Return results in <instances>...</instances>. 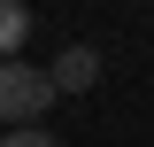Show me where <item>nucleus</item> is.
<instances>
[{"label":"nucleus","instance_id":"obj_1","mask_svg":"<svg viewBox=\"0 0 154 147\" xmlns=\"http://www.w3.org/2000/svg\"><path fill=\"white\" fill-rule=\"evenodd\" d=\"M46 101H54V77H46V70H31V62H0V124H8V132L38 124Z\"/></svg>","mask_w":154,"mask_h":147},{"label":"nucleus","instance_id":"obj_2","mask_svg":"<svg viewBox=\"0 0 154 147\" xmlns=\"http://www.w3.org/2000/svg\"><path fill=\"white\" fill-rule=\"evenodd\" d=\"M46 77H54V93H93L100 85V54H93V47H62Z\"/></svg>","mask_w":154,"mask_h":147},{"label":"nucleus","instance_id":"obj_3","mask_svg":"<svg viewBox=\"0 0 154 147\" xmlns=\"http://www.w3.org/2000/svg\"><path fill=\"white\" fill-rule=\"evenodd\" d=\"M31 39V16H23V0H0V62H16V47Z\"/></svg>","mask_w":154,"mask_h":147},{"label":"nucleus","instance_id":"obj_4","mask_svg":"<svg viewBox=\"0 0 154 147\" xmlns=\"http://www.w3.org/2000/svg\"><path fill=\"white\" fill-rule=\"evenodd\" d=\"M0 147H62V139H54V132H38V124H23V132H8Z\"/></svg>","mask_w":154,"mask_h":147}]
</instances>
